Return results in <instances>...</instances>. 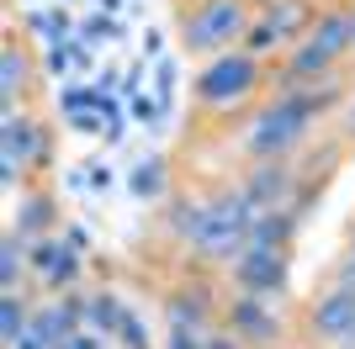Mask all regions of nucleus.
I'll return each mask as SVG.
<instances>
[{
  "label": "nucleus",
  "mask_w": 355,
  "mask_h": 349,
  "mask_svg": "<svg viewBox=\"0 0 355 349\" xmlns=\"http://www.w3.org/2000/svg\"><path fill=\"white\" fill-rule=\"evenodd\" d=\"M250 196H223L218 206H207V222H202V233H196V244L212 249V254H234L239 238L250 233Z\"/></svg>",
  "instance_id": "nucleus-1"
},
{
  "label": "nucleus",
  "mask_w": 355,
  "mask_h": 349,
  "mask_svg": "<svg viewBox=\"0 0 355 349\" xmlns=\"http://www.w3.org/2000/svg\"><path fill=\"white\" fill-rule=\"evenodd\" d=\"M308 106L313 101H282V106H270V111L254 122L250 148H254V154H276V148H286L297 132L308 127Z\"/></svg>",
  "instance_id": "nucleus-2"
},
{
  "label": "nucleus",
  "mask_w": 355,
  "mask_h": 349,
  "mask_svg": "<svg viewBox=\"0 0 355 349\" xmlns=\"http://www.w3.org/2000/svg\"><path fill=\"white\" fill-rule=\"evenodd\" d=\"M239 27H244L239 0H207V6L186 21V48H218V43H228Z\"/></svg>",
  "instance_id": "nucleus-3"
},
{
  "label": "nucleus",
  "mask_w": 355,
  "mask_h": 349,
  "mask_svg": "<svg viewBox=\"0 0 355 349\" xmlns=\"http://www.w3.org/2000/svg\"><path fill=\"white\" fill-rule=\"evenodd\" d=\"M254 85V58H218L202 80H196V96L202 101H212V106H228V101H239L244 90Z\"/></svg>",
  "instance_id": "nucleus-4"
},
{
  "label": "nucleus",
  "mask_w": 355,
  "mask_h": 349,
  "mask_svg": "<svg viewBox=\"0 0 355 349\" xmlns=\"http://www.w3.org/2000/svg\"><path fill=\"white\" fill-rule=\"evenodd\" d=\"M239 280L250 291H282L286 286V265L276 249H250L244 260H239Z\"/></svg>",
  "instance_id": "nucleus-5"
},
{
  "label": "nucleus",
  "mask_w": 355,
  "mask_h": 349,
  "mask_svg": "<svg viewBox=\"0 0 355 349\" xmlns=\"http://www.w3.org/2000/svg\"><path fill=\"white\" fill-rule=\"evenodd\" d=\"M313 323H318V334H350L355 328V291L345 286V291H334L329 302H318V312H313Z\"/></svg>",
  "instance_id": "nucleus-6"
},
{
  "label": "nucleus",
  "mask_w": 355,
  "mask_h": 349,
  "mask_svg": "<svg viewBox=\"0 0 355 349\" xmlns=\"http://www.w3.org/2000/svg\"><path fill=\"white\" fill-rule=\"evenodd\" d=\"M350 37H355V16H329V21H318V32H313L308 43L318 48L324 58H334L345 43H350Z\"/></svg>",
  "instance_id": "nucleus-7"
},
{
  "label": "nucleus",
  "mask_w": 355,
  "mask_h": 349,
  "mask_svg": "<svg viewBox=\"0 0 355 349\" xmlns=\"http://www.w3.org/2000/svg\"><path fill=\"white\" fill-rule=\"evenodd\" d=\"M37 154V127L32 122H6V159H32Z\"/></svg>",
  "instance_id": "nucleus-8"
},
{
  "label": "nucleus",
  "mask_w": 355,
  "mask_h": 349,
  "mask_svg": "<svg viewBox=\"0 0 355 349\" xmlns=\"http://www.w3.org/2000/svg\"><path fill=\"white\" fill-rule=\"evenodd\" d=\"M286 233H292V222L282 217V212H266V217H254L250 222V238H254V249H276L286 238Z\"/></svg>",
  "instance_id": "nucleus-9"
},
{
  "label": "nucleus",
  "mask_w": 355,
  "mask_h": 349,
  "mask_svg": "<svg viewBox=\"0 0 355 349\" xmlns=\"http://www.w3.org/2000/svg\"><path fill=\"white\" fill-rule=\"evenodd\" d=\"M234 323L244 328V334H254V339H276V318H266L254 302H239L234 307Z\"/></svg>",
  "instance_id": "nucleus-10"
},
{
  "label": "nucleus",
  "mask_w": 355,
  "mask_h": 349,
  "mask_svg": "<svg viewBox=\"0 0 355 349\" xmlns=\"http://www.w3.org/2000/svg\"><path fill=\"white\" fill-rule=\"evenodd\" d=\"M133 190H138V196H159V190H164V159H144V164H138V170H133Z\"/></svg>",
  "instance_id": "nucleus-11"
},
{
  "label": "nucleus",
  "mask_w": 355,
  "mask_h": 349,
  "mask_svg": "<svg viewBox=\"0 0 355 349\" xmlns=\"http://www.w3.org/2000/svg\"><path fill=\"white\" fill-rule=\"evenodd\" d=\"M16 217H21V233H37V228H48V217H53V202H48V196H32V202H21V212H16Z\"/></svg>",
  "instance_id": "nucleus-12"
},
{
  "label": "nucleus",
  "mask_w": 355,
  "mask_h": 349,
  "mask_svg": "<svg viewBox=\"0 0 355 349\" xmlns=\"http://www.w3.org/2000/svg\"><path fill=\"white\" fill-rule=\"evenodd\" d=\"M21 80H27V58L16 53V48H6V58H0V96H16Z\"/></svg>",
  "instance_id": "nucleus-13"
},
{
  "label": "nucleus",
  "mask_w": 355,
  "mask_h": 349,
  "mask_svg": "<svg viewBox=\"0 0 355 349\" xmlns=\"http://www.w3.org/2000/svg\"><path fill=\"white\" fill-rule=\"evenodd\" d=\"M85 312H90V323H96V328H106V334H112V328H122V318H128V312L117 307V296H96Z\"/></svg>",
  "instance_id": "nucleus-14"
},
{
  "label": "nucleus",
  "mask_w": 355,
  "mask_h": 349,
  "mask_svg": "<svg viewBox=\"0 0 355 349\" xmlns=\"http://www.w3.org/2000/svg\"><path fill=\"white\" fill-rule=\"evenodd\" d=\"M282 170H254V186H250V202H276L282 196Z\"/></svg>",
  "instance_id": "nucleus-15"
},
{
  "label": "nucleus",
  "mask_w": 355,
  "mask_h": 349,
  "mask_svg": "<svg viewBox=\"0 0 355 349\" xmlns=\"http://www.w3.org/2000/svg\"><path fill=\"white\" fill-rule=\"evenodd\" d=\"M74 318H80V307H53V312L37 318V328H43L48 339H59V334H69V328H74Z\"/></svg>",
  "instance_id": "nucleus-16"
},
{
  "label": "nucleus",
  "mask_w": 355,
  "mask_h": 349,
  "mask_svg": "<svg viewBox=\"0 0 355 349\" xmlns=\"http://www.w3.org/2000/svg\"><path fill=\"white\" fill-rule=\"evenodd\" d=\"M21 328H27V323H21V302H16V296H6V302H0V334H6V344H11Z\"/></svg>",
  "instance_id": "nucleus-17"
},
{
  "label": "nucleus",
  "mask_w": 355,
  "mask_h": 349,
  "mask_svg": "<svg viewBox=\"0 0 355 349\" xmlns=\"http://www.w3.org/2000/svg\"><path fill=\"white\" fill-rule=\"evenodd\" d=\"M297 21H302V6H297V0H282V11L270 6V32H276V37H282V32H292Z\"/></svg>",
  "instance_id": "nucleus-18"
},
{
  "label": "nucleus",
  "mask_w": 355,
  "mask_h": 349,
  "mask_svg": "<svg viewBox=\"0 0 355 349\" xmlns=\"http://www.w3.org/2000/svg\"><path fill=\"white\" fill-rule=\"evenodd\" d=\"M170 318H175V328H186V323L202 318V302H196V296H180V302L170 307Z\"/></svg>",
  "instance_id": "nucleus-19"
},
{
  "label": "nucleus",
  "mask_w": 355,
  "mask_h": 349,
  "mask_svg": "<svg viewBox=\"0 0 355 349\" xmlns=\"http://www.w3.org/2000/svg\"><path fill=\"white\" fill-rule=\"evenodd\" d=\"M11 349H48V334L37 328V323H27V328L11 339Z\"/></svg>",
  "instance_id": "nucleus-20"
},
{
  "label": "nucleus",
  "mask_w": 355,
  "mask_h": 349,
  "mask_svg": "<svg viewBox=\"0 0 355 349\" xmlns=\"http://www.w3.org/2000/svg\"><path fill=\"white\" fill-rule=\"evenodd\" d=\"M16 260H21V249H16V238H6V249H0V280L6 286L16 280Z\"/></svg>",
  "instance_id": "nucleus-21"
},
{
  "label": "nucleus",
  "mask_w": 355,
  "mask_h": 349,
  "mask_svg": "<svg viewBox=\"0 0 355 349\" xmlns=\"http://www.w3.org/2000/svg\"><path fill=\"white\" fill-rule=\"evenodd\" d=\"M32 27L43 32V37H64V27H69V21H64V16H48V11H32Z\"/></svg>",
  "instance_id": "nucleus-22"
},
{
  "label": "nucleus",
  "mask_w": 355,
  "mask_h": 349,
  "mask_svg": "<svg viewBox=\"0 0 355 349\" xmlns=\"http://www.w3.org/2000/svg\"><path fill=\"white\" fill-rule=\"evenodd\" d=\"M122 344H128V349H148V334H144V323H138V318H122Z\"/></svg>",
  "instance_id": "nucleus-23"
},
{
  "label": "nucleus",
  "mask_w": 355,
  "mask_h": 349,
  "mask_svg": "<svg viewBox=\"0 0 355 349\" xmlns=\"http://www.w3.org/2000/svg\"><path fill=\"white\" fill-rule=\"evenodd\" d=\"M48 69H53V74H64V69H69V53H64V43L53 48V53H48Z\"/></svg>",
  "instance_id": "nucleus-24"
},
{
  "label": "nucleus",
  "mask_w": 355,
  "mask_h": 349,
  "mask_svg": "<svg viewBox=\"0 0 355 349\" xmlns=\"http://www.w3.org/2000/svg\"><path fill=\"white\" fill-rule=\"evenodd\" d=\"M170 349H202V344H196V339L186 334V328H175V334H170Z\"/></svg>",
  "instance_id": "nucleus-25"
},
{
  "label": "nucleus",
  "mask_w": 355,
  "mask_h": 349,
  "mask_svg": "<svg viewBox=\"0 0 355 349\" xmlns=\"http://www.w3.org/2000/svg\"><path fill=\"white\" fill-rule=\"evenodd\" d=\"M85 37H117V27H112V21H90Z\"/></svg>",
  "instance_id": "nucleus-26"
},
{
  "label": "nucleus",
  "mask_w": 355,
  "mask_h": 349,
  "mask_svg": "<svg viewBox=\"0 0 355 349\" xmlns=\"http://www.w3.org/2000/svg\"><path fill=\"white\" fill-rule=\"evenodd\" d=\"M270 37H276V32H270V21H266V27H254V32H250V48H266Z\"/></svg>",
  "instance_id": "nucleus-27"
},
{
  "label": "nucleus",
  "mask_w": 355,
  "mask_h": 349,
  "mask_svg": "<svg viewBox=\"0 0 355 349\" xmlns=\"http://www.w3.org/2000/svg\"><path fill=\"white\" fill-rule=\"evenodd\" d=\"M133 111L144 116V122H154V116H159V106H154V101H133Z\"/></svg>",
  "instance_id": "nucleus-28"
},
{
  "label": "nucleus",
  "mask_w": 355,
  "mask_h": 349,
  "mask_svg": "<svg viewBox=\"0 0 355 349\" xmlns=\"http://www.w3.org/2000/svg\"><path fill=\"white\" fill-rule=\"evenodd\" d=\"M59 349H96V339H69V344H59Z\"/></svg>",
  "instance_id": "nucleus-29"
},
{
  "label": "nucleus",
  "mask_w": 355,
  "mask_h": 349,
  "mask_svg": "<svg viewBox=\"0 0 355 349\" xmlns=\"http://www.w3.org/2000/svg\"><path fill=\"white\" fill-rule=\"evenodd\" d=\"M345 286H350V291H355V260H350V265H345Z\"/></svg>",
  "instance_id": "nucleus-30"
},
{
  "label": "nucleus",
  "mask_w": 355,
  "mask_h": 349,
  "mask_svg": "<svg viewBox=\"0 0 355 349\" xmlns=\"http://www.w3.org/2000/svg\"><path fill=\"white\" fill-rule=\"evenodd\" d=\"M207 349H234V344H228V339H207Z\"/></svg>",
  "instance_id": "nucleus-31"
},
{
  "label": "nucleus",
  "mask_w": 355,
  "mask_h": 349,
  "mask_svg": "<svg viewBox=\"0 0 355 349\" xmlns=\"http://www.w3.org/2000/svg\"><path fill=\"white\" fill-rule=\"evenodd\" d=\"M345 349H355V328H350V334H345Z\"/></svg>",
  "instance_id": "nucleus-32"
},
{
  "label": "nucleus",
  "mask_w": 355,
  "mask_h": 349,
  "mask_svg": "<svg viewBox=\"0 0 355 349\" xmlns=\"http://www.w3.org/2000/svg\"><path fill=\"white\" fill-rule=\"evenodd\" d=\"M350 122H355V111H350Z\"/></svg>",
  "instance_id": "nucleus-33"
}]
</instances>
